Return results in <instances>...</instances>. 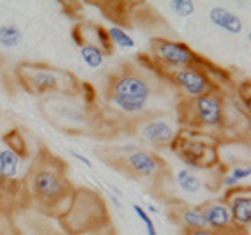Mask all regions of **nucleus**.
I'll use <instances>...</instances> for the list:
<instances>
[{
    "label": "nucleus",
    "instance_id": "obj_21",
    "mask_svg": "<svg viewBox=\"0 0 251 235\" xmlns=\"http://www.w3.org/2000/svg\"><path fill=\"white\" fill-rule=\"evenodd\" d=\"M186 235H218V234H214V232L209 230V228H202V230H188Z\"/></svg>",
    "mask_w": 251,
    "mask_h": 235
},
{
    "label": "nucleus",
    "instance_id": "obj_5",
    "mask_svg": "<svg viewBox=\"0 0 251 235\" xmlns=\"http://www.w3.org/2000/svg\"><path fill=\"white\" fill-rule=\"evenodd\" d=\"M193 117L198 124L207 127H216L223 122V103L216 94H207L197 97L193 103Z\"/></svg>",
    "mask_w": 251,
    "mask_h": 235
},
{
    "label": "nucleus",
    "instance_id": "obj_16",
    "mask_svg": "<svg viewBox=\"0 0 251 235\" xmlns=\"http://www.w3.org/2000/svg\"><path fill=\"white\" fill-rule=\"evenodd\" d=\"M108 39H110V43H113V45L119 46V48H124V50H129V48H133V46H135L133 37H131L127 32H124L122 28H119V27L108 28Z\"/></svg>",
    "mask_w": 251,
    "mask_h": 235
},
{
    "label": "nucleus",
    "instance_id": "obj_18",
    "mask_svg": "<svg viewBox=\"0 0 251 235\" xmlns=\"http://www.w3.org/2000/svg\"><path fill=\"white\" fill-rule=\"evenodd\" d=\"M170 7L179 16H189V14L195 13V4L191 0H172Z\"/></svg>",
    "mask_w": 251,
    "mask_h": 235
},
{
    "label": "nucleus",
    "instance_id": "obj_1",
    "mask_svg": "<svg viewBox=\"0 0 251 235\" xmlns=\"http://www.w3.org/2000/svg\"><path fill=\"white\" fill-rule=\"evenodd\" d=\"M152 87L138 72H124L112 78L108 87V101L124 113H140L151 101Z\"/></svg>",
    "mask_w": 251,
    "mask_h": 235
},
{
    "label": "nucleus",
    "instance_id": "obj_15",
    "mask_svg": "<svg viewBox=\"0 0 251 235\" xmlns=\"http://www.w3.org/2000/svg\"><path fill=\"white\" fill-rule=\"evenodd\" d=\"M22 43V30L14 25H2L0 27V45L4 48H16Z\"/></svg>",
    "mask_w": 251,
    "mask_h": 235
},
{
    "label": "nucleus",
    "instance_id": "obj_8",
    "mask_svg": "<svg viewBox=\"0 0 251 235\" xmlns=\"http://www.w3.org/2000/svg\"><path fill=\"white\" fill-rule=\"evenodd\" d=\"M140 133H142V136H144L145 140L156 145L170 143L175 136L174 127L168 122H165V120H149V122H145L142 126Z\"/></svg>",
    "mask_w": 251,
    "mask_h": 235
},
{
    "label": "nucleus",
    "instance_id": "obj_13",
    "mask_svg": "<svg viewBox=\"0 0 251 235\" xmlns=\"http://www.w3.org/2000/svg\"><path fill=\"white\" fill-rule=\"evenodd\" d=\"M180 217H182V223L188 230H202V228H207L205 217H203L200 209H186L180 214Z\"/></svg>",
    "mask_w": 251,
    "mask_h": 235
},
{
    "label": "nucleus",
    "instance_id": "obj_11",
    "mask_svg": "<svg viewBox=\"0 0 251 235\" xmlns=\"http://www.w3.org/2000/svg\"><path fill=\"white\" fill-rule=\"evenodd\" d=\"M226 207H228L233 223H239V225H250V221H251L250 194H237V196H232V200H230V204L226 205Z\"/></svg>",
    "mask_w": 251,
    "mask_h": 235
},
{
    "label": "nucleus",
    "instance_id": "obj_4",
    "mask_svg": "<svg viewBox=\"0 0 251 235\" xmlns=\"http://www.w3.org/2000/svg\"><path fill=\"white\" fill-rule=\"evenodd\" d=\"M152 50L163 64L177 69L191 68V64L195 60L193 51L184 43L170 41V39H154Z\"/></svg>",
    "mask_w": 251,
    "mask_h": 235
},
{
    "label": "nucleus",
    "instance_id": "obj_14",
    "mask_svg": "<svg viewBox=\"0 0 251 235\" xmlns=\"http://www.w3.org/2000/svg\"><path fill=\"white\" fill-rule=\"evenodd\" d=\"M175 179H177V184H179L180 189L186 191V193H198L200 188H202L200 179L195 173L188 172V170H179Z\"/></svg>",
    "mask_w": 251,
    "mask_h": 235
},
{
    "label": "nucleus",
    "instance_id": "obj_7",
    "mask_svg": "<svg viewBox=\"0 0 251 235\" xmlns=\"http://www.w3.org/2000/svg\"><path fill=\"white\" fill-rule=\"evenodd\" d=\"M205 217V223H207V228L216 232H223V230H228L230 226L233 225L232 221V216H230V211L228 207L225 204H220V202H212V204H207L205 207L200 209Z\"/></svg>",
    "mask_w": 251,
    "mask_h": 235
},
{
    "label": "nucleus",
    "instance_id": "obj_9",
    "mask_svg": "<svg viewBox=\"0 0 251 235\" xmlns=\"http://www.w3.org/2000/svg\"><path fill=\"white\" fill-rule=\"evenodd\" d=\"M209 20L218 28L228 32V34H241L242 30L241 18L237 14H233L232 11L225 9V7H212L211 13H209Z\"/></svg>",
    "mask_w": 251,
    "mask_h": 235
},
{
    "label": "nucleus",
    "instance_id": "obj_22",
    "mask_svg": "<svg viewBox=\"0 0 251 235\" xmlns=\"http://www.w3.org/2000/svg\"><path fill=\"white\" fill-rule=\"evenodd\" d=\"M71 154H73V156H75V158L80 159V161H81V163H83V164H85V166L92 168V163H90L89 159H85V158H83V156H80V154H78V152H71Z\"/></svg>",
    "mask_w": 251,
    "mask_h": 235
},
{
    "label": "nucleus",
    "instance_id": "obj_10",
    "mask_svg": "<svg viewBox=\"0 0 251 235\" xmlns=\"http://www.w3.org/2000/svg\"><path fill=\"white\" fill-rule=\"evenodd\" d=\"M127 164L136 175L140 177H151L157 172V164L156 158L151 156V154L144 152V150H138V152H133L127 156Z\"/></svg>",
    "mask_w": 251,
    "mask_h": 235
},
{
    "label": "nucleus",
    "instance_id": "obj_2",
    "mask_svg": "<svg viewBox=\"0 0 251 235\" xmlns=\"http://www.w3.org/2000/svg\"><path fill=\"white\" fill-rule=\"evenodd\" d=\"M30 189L36 198H39L45 204H58L66 198L69 191L68 181L64 179L57 170L48 166L37 168L32 173L30 179Z\"/></svg>",
    "mask_w": 251,
    "mask_h": 235
},
{
    "label": "nucleus",
    "instance_id": "obj_3",
    "mask_svg": "<svg viewBox=\"0 0 251 235\" xmlns=\"http://www.w3.org/2000/svg\"><path fill=\"white\" fill-rule=\"evenodd\" d=\"M20 80L32 92L45 94V92L64 91L68 87L66 82H71V76L68 72L48 69L45 66H23L20 68Z\"/></svg>",
    "mask_w": 251,
    "mask_h": 235
},
{
    "label": "nucleus",
    "instance_id": "obj_12",
    "mask_svg": "<svg viewBox=\"0 0 251 235\" xmlns=\"http://www.w3.org/2000/svg\"><path fill=\"white\" fill-rule=\"evenodd\" d=\"M20 158L13 149L0 150V175L2 177H14L18 172Z\"/></svg>",
    "mask_w": 251,
    "mask_h": 235
},
{
    "label": "nucleus",
    "instance_id": "obj_23",
    "mask_svg": "<svg viewBox=\"0 0 251 235\" xmlns=\"http://www.w3.org/2000/svg\"><path fill=\"white\" fill-rule=\"evenodd\" d=\"M237 184V181H235V179H233V177H226V179H225V186H228V188H232V186H235Z\"/></svg>",
    "mask_w": 251,
    "mask_h": 235
},
{
    "label": "nucleus",
    "instance_id": "obj_6",
    "mask_svg": "<svg viewBox=\"0 0 251 235\" xmlns=\"http://www.w3.org/2000/svg\"><path fill=\"white\" fill-rule=\"evenodd\" d=\"M174 80L186 94H189L195 99L207 94V92H211V83H209L207 76L195 68L177 69L174 74Z\"/></svg>",
    "mask_w": 251,
    "mask_h": 235
},
{
    "label": "nucleus",
    "instance_id": "obj_17",
    "mask_svg": "<svg viewBox=\"0 0 251 235\" xmlns=\"http://www.w3.org/2000/svg\"><path fill=\"white\" fill-rule=\"evenodd\" d=\"M80 53L85 64L90 68H99L103 64V51L99 50L96 45H83L80 48Z\"/></svg>",
    "mask_w": 251,
    "mask_h": 235
},
{
    "label": "nucleus",
    "instance_id": "obj_20",
    "mask_svg": "<svg viewBox=\"0 0 251 235\" xmlns=\"http://www.w3.org/2000/svg\"><path fill=\"white\" fill-rule=\"evenodd\" d=\"M250 173H251L250 166H248V168H233L232 173H230V177H233V179L239 182L241 179H248V177H250Z\"/></svg>",
    "mask_w": 251,
    "mask_h": 235
},
{
    "label": "nucleus",
    "instance_id": "obj_19",
    "mask_svg": "<svg viewBox=\"0 0 251 235\" xmlns=\"http://www.w3.org/2000/svg\"><path fill=\"white\" fill-rule=\"evenodd\" d=\"M133 211H135V212L138 214L140 219H142V221L145 223V228H147V235H157L156 226H154V221L151 219V216L147 214V211H145L144 207H140V205H133Z\"/></svg>",
    "mask_w": 251,
    "mask_h": 235
}]
</instances>
